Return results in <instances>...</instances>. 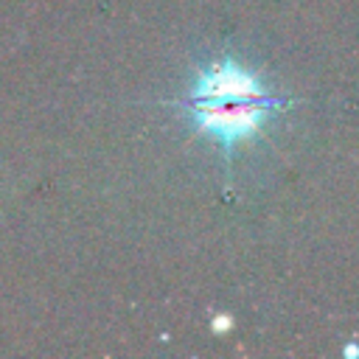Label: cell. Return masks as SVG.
Listing matches in <instances>:
<instances>
[{
	"label": "cell",
	"mask_w": 359,
	"mask_h": 359,
	"mask_svg": "<svg viewBox=\"0 0 359 359\" xmlns=\"http://www.w3.org/2000/svg\"><path fill=\"white\" fill-rule=\"evenodd\" d=\"M289 104L292 101L275 95L258 73L224 56L202 67L194 76L188 95L174 107L182 109L196 135L213 140L230 160L238 143L258 135L266 121Z\"/></svg>",
	"instance_id": "cell-1"
}]
</instances>
